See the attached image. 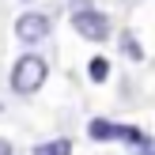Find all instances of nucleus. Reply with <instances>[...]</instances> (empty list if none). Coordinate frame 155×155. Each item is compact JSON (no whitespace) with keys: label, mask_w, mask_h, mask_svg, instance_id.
Here are the masks:
<instances>
[{"label":"nucleus","mask_w":155,"mask_h":155,"mask_svg":"<svg viewBox=\"0 0 155 155\" xmlns=\"http://www.w3.org/2000/svg\"><path fill=\"white\" fill-rule=\"evenodd\" d=\"M136 155H155V140H148L144 148H136Z\"/></svg>","instance_id":"8"},{"label":"nucleus","mask_w":155,"mask_h":155,"mask_svg":"<svg viewBox=\"0 0 155 155\" xmlns=\"http://www.w3.org/2000/svg\"><path fill=\"white\" fill-rule=\"evenodd\" d=\"M53 30V19L45 12H23L19 19H15V38L19 42H27V45H34V42H45V34Z\"/></svg>","instance_id":"3"},{"label":"nucleus","mask_w":155,"mask_h":155,"mask_svg":"<svg viewBox=\"0 0 155 155\" xmlns=\"http://www.w3.org/2000/svg\"><path fill=\"white\" fill-rule=\"evenodd\" d=\"M121 53H125L129 61H144V49H140V42H136L133 30H125V34H121Z\"/></svg>","instance_id":"6"},{"label":"nucleus","mask_w":155,"mask_h":155,"mask_svg":"<svg viewBox=\"0 0 155 155\" xmlns=\"http://www.w3.org/2000/svg\"><path fill=\"white\" fill-rule=\"evenodd\" d=\"M87 136L91 140H121V136H125V125H114V121H106V117H95L87 125Z\"/></svg>","instance_id":"4"},{"label":"nucleus","mask_w":155,"mask_h":155,"mask_svg":"<svg viewBox=\"0 0 155 155\" xmlns=\"http://www.w3.org/2000/svg\"><path fill=\"white\" fill-rule=\"evenodd\" d=\"M72 27H76V34H83V42H106L110 38V19L95 8H80L72 15Z\"/></svg>","instance_id":"2"},{"label":"nucleus","mask_w":155,"mask_h":155,"mask_svg":"<svg viewBox=\"0 0 155 155\" xmlns=\"http://www.w3.org/2000/svg\"><path fill=\"white\" fill-rule=\"evenodd\" d=\"M87 76L95 83H106V76H110V61L106 57H91V64H87Z\"/></svg>","instance_id":"7"},{"label":"nucleus","mask_w":155,"mask_h":155,"mask_svg":"<svg viewBox=\"0 0 155 155\" xmlns=\"http://www.w3.org/2000/svg\"><path fill=\"white\" fill-rule=\"evenodd\" d=\"M34 155H72V140H45V144H38L34 148Z\"/></svg>","instance_id":"5"},{"label":"nucleus","mask_w":155,"mask_h":155,"mask_svg":"<svg viewBox=\"0 0 155 155\" xmlns=\"http://www.w3.org/2000/svg\"><path fill=\"white\" fill-rule=\"evenodd\" d=\"M0 155H12V144H8L4 136H0Z\"/></svg>","instance_id":"9"},{"label":"nucleus","mask_w":155,"mask_h":155,"mask_svg":"<svg viewBox=\"0 0 155 155\" xmlns=\"http://www.w3.org/2000/svg\"><path fill=\"white\" fill-rule=\"evenodd\" d=\"M45 76H49V64L38 53H27V57H19L12 64V91L15 95H34L45 83Z\"/></svg>","instance_id":"1"}]
</instances>
